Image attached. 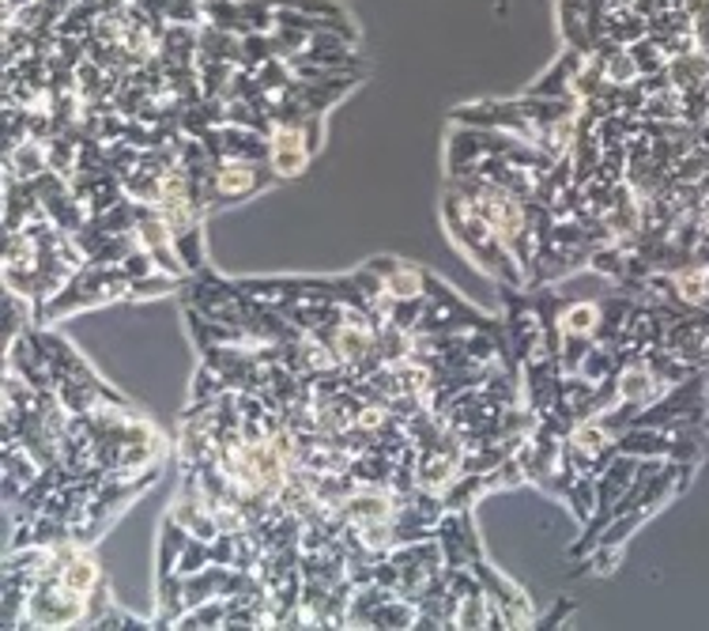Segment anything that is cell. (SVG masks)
I'll return each mask as SVG.
<instances>
[{
    "mask_svg": "<svg viewBox=\"0 0 709 631\" xmlns=\"http://www.w3.org/2000/svg\"><path fill=\"white\" fill-rule=\"evenodd\" d=\"M441 219H446L453 246L476 265V269L487 272L494 283L529 288V272H524V265L513 258L510 246L491 231V224L476 213L472 200L460 194L457 186H446V194H441Z\"/></svg>",
    "mask_w": 709,
    "mask_h": 631,
    "instance_id": "6da1fadb",
    "label": "cell"
},
{
    "mask_svg": "<svg viewBox=\"0 0 709 631\" xmlns=\"http://www.w3.org/2000/svg\"><path fill=\"white\" fill-rule=\"evenodd\" d=\"M449 186H457L460 194L472 200V208L480 213L491 231L510 246L513 258L524 265V272L532 269L536 261V235H532V213H529V200L521 194H513L510 186L483 175H457L449 178Z\"/></svg>",
    "mask_w": 709,
    "mask_h": 631,
    "instance_id": "7a4b0ae2",
    "label": "cell"
},
{
    "mask_svg": "<svg viewBox=\"0 0 709 631\" xmlns=\"http://www.w3.org/2000/svg\"><path fill=\"white\" fill-rule=\"evenodd\" d=\"M117 299H133V277L122 269V265H95L87 261L84 269L76 272L53 299H45L39 307V325H53L69 314H80V310L91 307H106L117 303Z\"/></svg>",
    "mask_w": 709,
    "mask_h": 631,
    "instance_id": "3957f363",
    "label": "cell"
},
{
    "mask_svg": "<svg viewBox=\"0 0 709 631\" xmlns=\"http://www.w3.org/2000/svg\"><path fill=\"white\" fill-rule=\"evenodd\" d=\"M321 136H325L321 114H299L288 122H275L269 136V167L275 170V178H299L313 163V155L321 152Z\"/></svg>",
    "mask_w": 709,
    "mask_h": 631,
    "instance_id": "277c9868",
    "label": "cell"
},
{
    "mask_svg": "<svg viewBox=\"0 0 709 631\" xmlns=\"http://www.w3.org/2000/svg\"><path fill=\"white\" fill-rule=\"evenodd\" d=\"M275 182L280 178H275V170L269 167V159H216L200 197H205V208L238 205V200L246 197L264 194Z\"/></svg>",
    "mask_w": 709,
    "mask_h": 631,
    "instance_id": "5b68a950",
    "label": "cell"
},
{
    "mask_svg": "<svg viewBox=\"0 0 709 631\" xmlns=\"http://www.w3.org/2000/svg\"><path fill=\"white\" fill-rule=\"evenodd\" d=\"M91 617V598L64 587L61 579H42L34 582L31 601H27L23 624L20 628H87Z\"/></svg>",
    "mask_w": 709,
    "mask_h": 631,
    "instance_id": "8992f818",
    "label": "cell"
},
{
    "mask_svg": "<svg viewBox=\"0 0 709 631\" xmlns=\"http://www.w3.org/2000/svg\"><path fill=\"white\" fill-rule=\"evenodd\" d=\"M366 265H371L377 277H382L385 291H389L393 299H423V296H427L430 272L419 269V265L400 261V258H371Z\"/></svg>",
    "mask_w": 709,
    "mask_h": 631,
    "instance_id": "52a82bcc",
    "label": "cell"
},
{
    "mask_svg": "<svg viewBox=\"0 0 709 631\" xmlns=\"http://www.w3.org/2000/svg\"><path fill=\"white\" fill-rule=\"evenodd\" d=\"M58 579L64 582V587L76 590V593H87V598L106 582L103 579V567H98V560H95V548L80 545V541L64 545V563H61Z\"/></svg>",
    "mask_w": 709,
    "mask_h": 631,
    "instance_id": "ba28073f",
    "label": "cell"
},
{
    "mask_svg": "<svg viewBox=\"0 0 709 631\" xmlns=\"http://www.w3.org/2000/svg\"><path fill=\"white\" fill-rule=\"evenodd\" d=\"M615 446H619L623 454H634V457H671V432H665V427L630 424Z\"/></svg>",
    "mask_w": 709,
    "mask_h": 631,
    "instance_id": "9c48e42d",
    "label": "cell"
},
{
    "mask_svg": "<svg viewBox=\"0 0 709 631\" xmlns=\"http://www.w3.org/2000/svg\"><path fill=\"white\" fill-rule=\"evenodd\" d=\"M227 609H230V601L219 593V598L205 601V606L189 609L186 617L178 620V628H223L227 624Z\"/></svg>",
    "mask_w": 709,
    "mask_h": 631,
    "instance_id": "30bf717a",
    "label": "cell"
},
{
    "mask_svg": "<svg viewBox=\"0 0 709 631\" xmlns=\"http://www.w3.org/2000/svg\"><path fill=\"white\" fill-rule=\"evenodd\" d=\"M566 503H570V510H574L577 523L585 526L588 518H593V510H596V480L593 477H577L574 484H570Z\"/></svg>",
    "mask_w": 709,
    "mask_h": 631,
    "instance_id": "8fae6325",
    "label": "cell"
},
{
    "mask_svg": "<svg viewBox=\"0 0 709 631\" xmlns=\"http://www.w3.org/2000/svg\"><path fill=\"white\" fill-rule=\"evenodd\" d=\"M570 612H574V601H570V598H559V601H555V609L543 612V617L536 620V628H559V620L570 617Z\"/></svg>",
    "mask_w": 709,
    "mask_h": 631,
    "instance_id": "7c38bea8",
    "label": "cell"
},
{
    "mask_svg": "<svg viewBox=\"0 0 709 631\" xmlns=\"http://www.w3.org/2000/svg\"><path fill=\"white\" fill-rule=\"evenodd\" d=\"M702 368L709 371V341H706V355H702Z\"/></svg>",
    "mask_w": 709,
    "mask_h": 631,
    "instance_id": "4fadbf2b",
    "label": "cell"
}]
</instances>
